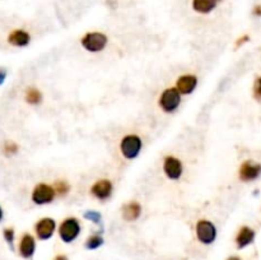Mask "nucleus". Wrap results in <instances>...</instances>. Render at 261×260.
<instances>
[{
	"label": "nucleus",
	"mask_w": 261,
	"mask_h": 260,
	"mask_svg": "<svg viewBox=\"0 0 261 260\" xmlns=\"http://www.w3.org/2000/svg\"><path fill=\"white\" fill-rule=\"evenodd\" d=\"M55 196H56V191L54 186L47 185V184H38L32 191V202L37 206H44V204L54 202Z\"/></svg>",
	"instance_id": "6"
},
{
	"label": "nucleus",
	"mask_w": 261,
	"mask_h": 260,
	"mask_svg": "<svg viewBox=\"0 0 261 260\" xmlns=\"http://www.w3.org/2000/svg\"><path fill=\"white\" fill-rule=\"evenodd\" d=\"M261 175V165L260 163H255L252 161H244L240 167L238 176L240 180L244 183H250L254 180L259 179Z\"/></svg>",
	"instance_id": "7"
},
{
	"label": "nucleus",
	"mask_w": 261,
	"mask_h": 260,
	"mask_svg": "<svg viewBox=\"0 0 261 260\" xmlns=\"http://www.w3.org/2000/svg\"><path fill=\"white\" fill-rule=\"evenodd\" d=\"M36 250V241H35L34 236H31L30 233H26L22 236V240L19 243V253L20 255L26 259L31 258L35 254Z\"/></svg>",
	"instance_id": "14"
},
{
	"label": "nucleus",
	"mask_w": 261,
	"mask_h": 260,
	"mask_svg": "<svg viewBox=\"0 0 261 260\" xmlns=\"http://www.w3.org/2000/svg\"><path fill=\"white\" fill-rule=\"evenodd\" d=\"M108 38L102 32H88L82 38V46L89 52H100L107 46Z\"/></svg>",
	"instance_id": "3"
},
{
	"label": "nucleus",
	"mask_w": 261,
	"mask_h": 260,
	"mask_svg": "<svg viewBox=\"0 0 261 260\" xmlns=\"http://www.w3.org/2000/svg\"><path fill=\"white\" fill-rule=\"evenodd\" d=\"M24 98H26V101H27V104H30V105H38V104H41V101H42V93H41L37 88L31 87L26 91Z\"/></svg>",
	"instance_id": "17"
},
{
	"label": "nucleus",
	"mask_w": 261,
	"mask_h": 260,
	"mask_svg": "<svg viewBox=\"0 0 261 260\" xmlns=\"http://www.w3.org/2000/svg\"><path fill=\"white\" fill-rule=\"evenodd\" d=\"M3 233H4V239L7 240V243H9V245H13V241H14V230L13 228H5Z\"/></svg>",
	"instance_id": "23"
},
{
	"label": "nucleus",
	"mask_w": 261,
	"mask_h": 260,
	"mask_svg": "<svg viewBox=\"0 0 261 260\" xmlns=\"http://www.w3.org/2000/svg\"><path fill=\"white\" fill-rule=\"evenodd\" d=\"M141 214V206L138 202H130L122 207V217L127 222L137 221Z\"/></svg>",
	"instance_id": "15"
},
{
	"label": "nucleus",
	"mask_w": 261,
	"mask_h": 260,
	"mask_svg": "<svg viewBox=\"0 0 261 260\" xmlns=\"http://www.w3.org/2000/svg\"><path fill=\"white\" fill-rule=\"evenodd\" d=\"M228 260H241V259H240V258H238V257H231Z\"/></svg>",
	"instance_id": "29"
},
{
	"label": "nucleus",
	"mask_w": 261,
	"mask_h": 260,
	"mask_svg": "<svg viewBox=\"0 0 261 260\" xmlns=\"http://www.w3.org/2000/svg\"><path fill=\"white\" fill-rule=\"evenodd\" d=\"M56 228V222L52 218H42L36 223L35 230H36V235L40 240H49L52 237Z\"/></svg>",
	"instance_id": "10"
},
{
	"label": "nucleus",
	"mask_w": 261,
	"mask_h": 260,
	"mask_svg": "<svg viewBox=\"0 0 261 260\" xmlns=\"http://www.w3.org/2000/svg\"><path fill=\"white\" fill-rule=\"evenodd\" d=\"M196 86H198V78L191 74L181 75L176 82V88L180 91L181 95H190L195 91Z\"/></svg>",
	"instance_id": "11"
},
{
	"label": "nucleus",
	"mask_w": 261,
	"mask_h": 260,
	"mask_svg": "<svg viewBox=\"0 0 261 260\" xmlns=\"http://www.w3.org/2000/svg\"><path fill=\"white\" fill-rule=\"evenodd\" d=\"M181 104V93L177 88H167L162 92L158 100V105L159 107L167 114L176 111Z\"/></svg>",
	"instance_id": "1"
},
{
	"label": "nucleus",
	"mask_w": 261,
	"mask_h": 260,
	"mask_svg": "<svg viewBox=\"0 0 261 260\" xmlns=\"http://www.w3.org/2000/svg\"><path fill=\"white\" fill-rule=\"evenodd\" d=\"M255 240V231L250 228L248 226H244L240 228L237 236H236V243H237L238 249H244V247L251 245Z\"/></svg>",
	"instance_id": "12"
},
{
	"label": "nucleus",
	"mask_w": 261,
	"mask_h": 260,
	"mask_svg": "<svg viewBox=\"0 0 261 260\" xmlns=\"http://www.w3.org/2000/svg\"><path fill=\"white\" fill-rule=\"evenodd\" d=\"M54 188L56 194H59L60 196L67 195V194L70 191V185H69L68 181H65V180H57L56 183H55Z\"/></svg>",
	"instance_id": "19"
},
{
	"label": "nucleus",
	"mask_w": 261,
	"mask_h": 260,
	"mask_svg": "<svg viewBox=\"0 0 261 260\" xmlns=\"http://www.w3.org/2000/svg\"><path fill=\"white\" fill-rule=\"evenodd\" d=\"M163 173L170 180H178L184 173L182 162L174 156H168L163 161Z\"/></svg>",
	"instance_id": "8"
},
{
	"label": "nucleus",
	"mask_w": 261,
	"mask_h": 260,
	"mask_svg": "<svg viewBox=\"0 0 261 260\" xmlns=\"http://www.w3.org/2000/svg\"><path fill=\"white\" fill-rule=\"evenodd\" d=\"M252 14H254L255 17H261V4L255 5L254 9H252Z\"/></svg>",
	"instance_id": "25"
},
{
	"label": "nucleus",
	"mask_w": 261,
	"mask_h": 260,
	"mask_svg": "<svg viewBox=\"0 0 261 260\" xmlns=\"http://www.w3.org/2000/svg\"><path fill=\"white\" fill-rule=\"evenodd\" d=\"M3 220V209H1V207H0V221Z\"/></svg>",
	"instance_id": "28"
},
{
	"label": "nucleus",
	"mask_w": 261,
	"mask_h": 260,
	"mask_svg": "<svg viewBox=\"0 0 261 260\" xmlns=\"http://www.w3.org/2000/svg\"><path fill=\"white\" fill-rule=\"evenodd\" d=\"M254 98L258 102H261V77L256 78V81L254 83Z\"/></svg>",
	"instance_id": "22"
},
{
	"label": "nucleus",
	"mask_w": 261,
	"mask_h": 260,
	"mask_svg": "<svg viewBox=\"0 0 261 260\" xmlns=\"http://www.w3.org/2000/svg\"><path fill=\"white\" fill-rule=\"evenodd\" d=\"M104 243V239L100 236V235H93V236H89L86 241V247L88 250H96L98 247Z\"/></svg>",
	"instance_id": "18"
},
{
	"label": "nucleus",
	"mask_w": 261,
	"mask_h": 260,
	"mask_svg": "<svg viewBox=\"0 0 261 260\" xmlns=\"http://www.w3.org/2000/svg\"><path fill=\"white\" fill-rule=\"evenodd\" d=\"M84 218L98 225L101 222V220H102V216H101L100 212H96V210H87V212L84 213Z\"/></svg>",
	"instance_id": "21"
},
{
	"label": "nucleus",
	"mask_w": 261,
	"mask_h": 260,
	"mask_svg": "<svg viewBox=\"0 0 261 260\" xmlns=\"http://www.w3.org/2000/svg\"><path fill=\"white\" fill-rule=\"evenodd\" d=\"M248 41H250V36H248V35L241 36V37H240L237 41H236V48H241L242 45L246 44V42H248Z\"/></svg>",
	"instance_id": "24"
},
{
	"label": "nucleus",
	"mask_w": 261,
	"mask_h": 260,
	"mask_svg": "<svg viewBox=\"0 0 261 260\" xmlns=\"http://www.w3.org/2000/svg\"><path fill=\"white\" fill-rule=\"evenodd\" d=\"M141 139L135 134H129L121 139L120 151L126 159L137 158L141 151Z\"/></svg>",
	"instance_id": "2"
},
{
	"label": "nucleus",
	"mask_w": 261,
	"mask_h": 260,
	"mask_svg": "<svg viewBox=\"0 0 261 260\" xmlns=\"http://www.w3.org/2000/svg\"><path fill=\"white\" fill-rule=\"evenodd\" d=\"M79 233H81V223L74 217L64 220L59 227V236L67 243H73L79 236Z\"/></svg>",
	"instance_id": "4"
},
{
	"label": "nucleus",
	"mask_w": 261,
	"mask_h": 260,
	"mask_svg": "<svg viewBox=\"0 0 261 260\" xmlns=\"http://www.w3.org/2000/svg\"><path fill=\"white\" fill-rule=\"evenodd\" d=\"M18 149H19V147H18L17 143L12 142V140H8V142L4 143V153L7 156L16 155L18 152Z\"/></svg>",
	"instance_id": "20"
},
{
	"label": "nucleus",
	"mask_w": 261,
	"mask_h": 260,
	"mask_svg": "<svg viewBox=\"0 0 261 260\" xmlns=\"http://www.w3.org/2000/svg\"><path fill=\"white\" fill-rule=\"evenodd\" d=\"M55 260H68V258L65 257V255H57V257L55 258Z\"/></svg>",
	"instance_id": "27"
},
{
	"label": "nucleus",
	"mask_w": 261,
	"mask_h": 260,
	"mask_svg": "<svg viewBox=\"0 0 261 260\" xmlns=\"http://www.w3.org/2000/svg\"><path fill=\"white\" fill-rule=\"evenodd\" d=\"M196 237L201 243L210 245L217 239V228L210 221L200 220L196 223Z\"/></svg>",
	"instance_id": "5"
},
{
	"label": "nucleus",
	"mask_w": 261,
	"mask_h": 260,
	"mask_svg": "<svg viewBox=\"0 0 261 260\" xmlns=\"http://www.w3.org/2000/svg\"><path fill=\"white\" fill-rule=\"evenodd\" d=\"M221 0H192V9L196 13L209 14L217 8Z\"/></svg>",
	"instance_id": "16"
},
{
	"label": "nucleus",
	"mask_w": 261,
	"mask_h": 260,
	"mask_svg": "<svg viewBox=\"0 0 261 260\" xmlns=\"http://www.w3.org/2000/svg\"><path fill=\"white\" fill-rule=\"evenodd\" d=\"M5 78H7V70L5 69H0V86L3 85Z\"/></svg>",
	"instance_id": "26"
},
{
	"label": "nucleus",
	"mask_w": 261,
	"mask_h": 260,
	"mask_svg": "<svg viewBox=\"0 0 261 260\" xmlns=\"http://www.w3.org/2000/svg\"><path fill=\"white\" fill-rule=\"evenodd\" d=\"M31 36L28 32L23 30H16L8 36V42L12 46H17V48H24L30 44Z\"/></svg>",
	"instance_id": "13"
},
{
	"label": "nucleus",
	"mask_w": 261,
	"mask_h": 260,
	"mask_svg": "<svg viewBox=\"0 0 261 260\" xmlns=\"http://www.w3.org/2000/svg\"><path fill=\"white\" fill-rule=\"evenodd\" d=\"M112 183L107 179L98 180L96 183L92 185L90 188V194L96 198V199L104 202V200H107L108 198L112 194Z\"/></svg>",
	"instance_id": "9"
}]
</instances>
